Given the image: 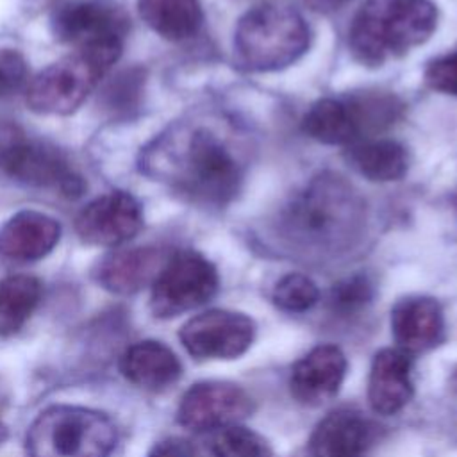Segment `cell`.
I'll use <instances>...</instances> for the list:
<instances>
[{"instance_id": "cell-16", "label": "cell", "mask_w": 457, "mask_h": 457, "mask_svg": "<svg viewBox=\"0 0 457 457\" xmlns=\"http://www.w3.org/2000/svg\"><path fill=\"white\" fill-rule=\"evenodd\" d=\"M373 441V423L359 411L341 407L328 412L312 430L311 457H366Z\"/></svg>"}, {"instance_id": "cell-25", "label": "cell", "mask_w": 457, "mask_h": 457, "mask_svg": "<svg viewBox=\"0 0 457 457\" xmlns=\"http://www.w3.org/2000/svg\"><path fill=\"white\" fill-rule=\"evenodd\" d=\"M145 84V73L130 68L118 73L104 89L102 105L114 116H127L139 105Z\"/></svg>"}, {"instance_id": "cell-11", "label": "cell", "mask_w": 457, "mask_h": 457, "mask_svg": "<svg viewBox=\"0 0 457 457\" xmlns=\"http://www.w3.org/2000/svg\"><path fill=\"white\" fill-rule=\"evenodd\" d=\"M129 30L125 12L111 2L82 0L61 5L52 16V32L61 43L77 46L79 50L123 43Z\"/></svg>"}, {"instance_id": "cell-7", "label": "cell", "mask_w": 457, "mask_h": 457, "mask_svg": "<svg viewBox=\"0 0 457 457\" xmlns=\"http://www.w3.org/2000/svg\"><path fill=\"white\" fill-rule=\"evenodd\" d=\"M0 171L9 179L68 198L84 193L86 184L55 146L30 139L16 129L0 130Z\"/></svg>"}, {"instance_id": "cell-30", "label": "cell", "mask_w": 457, "mask_h": 457, "mask_svg": "<svg viewBox=\"0 0 457 457\" xmlns=\"http://www.w3.org/2000/svg\"><path fill=\"white\" fill-rule=\"evenodd\" d=\"M148 457H191V450L180 439H166L157 443Z\"/></svg>"}, {"instance_id": "cell-17", "label": "cell", "mask_w": 457, "mask_h": 457, "mask_svg": "<svg viewBox=\"0 0 457 457\" xmlns=\"http://www.w3.org/2000/svg\"><path fill=\"white\" fill-rule=\"evenodd\" d=\"M61 237V223L39 211H20L0 227V257L30 262L48 255Z\"/></svg>"}, {"instance_id": "cell-28", "label": "cell", "mask_w": 457, "mask_h": 457, "mask_svg": "<svg viewBox=\"0 0 457 457\" xmlns=\"http://www.w3.org/2000/svg\"><path fill=\"white\" fill-rule=\"evenodd\" d=\"M371 295H373V291H371V284L368 282V278L357 275V277H350V278L339 282L337 286H334V289L330 293V300L337 311L350 312V311H355V309L366 305L370 302Z\"/></svg>"}, {"instance_id": "cell-1", "label": "cell", "mask_w": 457, "mask_h": 457, "mask_svg": "<svg viewBox=\"0 0 457 457\" xmlns=\"http://www.w3.org/2000/svg\"><path fill=\"white\" fill-rule=\"evenodd\" d=\"M230 136L211 121L177 123L141 152L139 168L189 202L225 205L239 193L245 171L241 152Z\"/></svg>"}, {"instance_id": "cell-14", "label": "cell", "mask_w": 457, "mask_h": 457, "mask_svg": "<svg viewBox=\"0 0 457 457\" xmlns=\"http://www.w3.org/2000/svg\"><path fill=\"white\" fill-rule=\"evenodd\" d=\"M391 334L396 348L412 355L437 346L445 337V316L439 302L412 295L391 309Z\"/></svg>"}, {"instance_id": "cell-9", "label": "cell", "mask_w": 457, "mask_h": 457, "mask_svg": "<svg viewBox=\"0 0 457 457\" xmlns=\"http://www.w3.org/2000/svg\"><path fill=\"white\" fill-rule=\"evenodd\" d=\"M179 337L196 359H236L253 343L255 323L243 312L209 309L189 318Z\"/></svg>"}, {"instance_id": "cell-4", "label": "cell", "mask_w": 457, "mask_h": 457, "mask_svg": "<svg viewBox=\"0 0 457 457\" xmlns=\"http://www.w3.org/2000/svg\"><path fill=\"white\" fill-rule=\"evenodd\" d=\"M309 25L289 5L262 4L246 11L234 32V52L252 71H275L298 61L309 48Z\"/></svg>"}, {"instance_id": "cell-18", "label": "cell", "mask_w": 457, "mask_h": 457, "mask_svg": "<svg viewBox=\"0 0 457 457\" xmlns=\"http://www.w3.org/2000/svg\"><path fill=\"white\" fill-rule=\"evenodd\" d=\"M157 248H125L104 255L93 268L95 282L116 295H132L159 273Z\"/></svg>"}, {"instance_id": "cell-22", "label": "cell", "mask_w": 457, "mask_h": 457, "mask_svg": "<svg viewBox=\"0 0 457 457\" xmlns=\"http://www.w3.org/2000/svg\"><path fill=\"white\" fill-rule=\"evenodd\" d=\"M346 161L362 177L373 182H391L409 168L407 150L393 139L355 141L348 146Z\"/></svg>"}, {"instance_id": "cell-6", "label": "cell", "mask_w": 457, "mask_h": 457, "mask_svg": "<svg viewBox=\"0 0 457 457\" xmlns=\"http://www.w3.org/2000/svg\"><path fill=\"white\" fill-rule=\"evenodd\" d=\"M121 50L123 43H107L50 64L29 84L27 105L39 114L73 112L120 59Z\"/></svg>"}, {"instance_id": "cell-26", "label": "cell", "mask_w": 457, "mask_h": 457, "mask_svg": "<svg viewBox=\"0 0 457 457\" xmlns=\"http://www.w3.org/2000/svg\"><path fill=\"white\" fill-rule=\"evenodd\" d=\"M273 303L286 312H305L320 298L316 284L303 273H287L273 287Z\"/></svg>"}, {"instance_id": "cell-15", "label": "cell", "mask_w": 457, "mask_h": 457, "mask_svg": "<svg viewBox=\"0 0 457 457\" xmlns=\"http://www.w3.org/2000/svg\"><path fill=\"white\" fill-rule=\"evenodd\" d=\"M411 355L400 348H382L373 355L368 377V402L373 412H400L414 395Z\"/></svg>"}, {"instance_id": "cell-5", "label": "cell", "mask_w": 457, "mask_h": 457, "mask_svg": "<svg viewBox=\"0 0 457 457\" xmlns=\"http://www.w3.org/2000/svg\"><path fill=\"white\" fill-rule=\"evenodd\" d=\"M118 443L114 421L93 409L52 405L27 432L29 457H109Z\"/></svg>"}, {"instance_id": "cell-12", "label": "cell", "mask_w": 457, "mask_h": 457, "mask_svg": "<svg viewBox=\"0 0 457 457\" xmlns=\"http://www.w3.org/2000/svg\"><path fill=\"white\" fill-rule=\"evenodd\" d=\"M143 228L141 204L127 191H111L91 200L75 218L80 241L95 246H120Z\"/></svg>"}, {"instance_id": "cell-19", "label": "cell", "mask_w": 457, "mask_h": 457, "mask_svg": "<svg viewBox=\"0 0 457 457\" xmlns=\"http://www.w3.org/2000/svg\"><path fill=\"white\" fill-rule=\"evenodd\" d=\"M121 375L134 386L148 391H162L182 375L179 357L162 343L146 339L129 346L120 359Z\"/></svg>"}, {"instance_id": "cell-27", "label": "cell", "mask_w": 457, "mask_h": 457, "mask_svg": "<svg viewBox=\"0 0 457 457\" xmlns=\"http://www.w3.org/2000/svg\"><path fill=\"white\" fill-rule=\"evenodd\" d=\"M29 80V66L21 52L0 48V100L18 95Z\"/></svg>"}, {"instance_id": "cell-20", "label": "cell", "mask_w": 457, "mask_h": 457, "mask_svg": "<svg viewBox=\"0 0 457 457\" xmlns=\"http://www.w3.org/2000/svg\"><path fill=\"white\" fill-rule=\"evenodd\" d=\"M303 132L323 145H352L359 139L362 125L353 100L321 98L311 105L302 121Z\"/></svg>"}, {"instance_id": "cell-2", "label": "cell", "mask_w": 457, "mask_h": 457, "mask_svg": "<svg viewBox=\"0 0 457 457\" xmlns=\"http://www.w3.org/2000/svg\"><path fill=\"white\" fill-rule=\"evenodd\" d=\"M280 221L286 234L295 241L336 246L362 228L364 204L343 177L321 173L289 200Z\"/></svg>"}, {"instance_id": "cell-24", "label": "cell", "mask_w": 457, "mask_h": 457, "mask_svg": "<svg viewBox=\"0 0 457 457\" xmlns=\"http://www.w3.org/2000/svg\"><path fill=\"white\" fill-rule=\"evenodd\" d=\"M214 457H273V450L261 434L243 425L220 428L212 439Z\"/></svg>"}, {"instance_id": "cell-23", "label": "cell", "mask_w": 457, "mask_h": 457, "mask_svg": "<svg viewBox=\"0 0 457 457\" xmlns=\"http://www.w3.org/2000/svg\"><path fill=\"white\" fill-rule=\"evenodd\" d=\"M43 295L32 275H9L0 280V336L16 334L36 311Z\"/></svg>"}, {"instance_id": "cell-29", "label": "cell", "mask_w": 457, "mask_h": 457, "mask_svg": "<svg viewBox=\"0 0 457 457\" xmlns=\"http://www.w3.org/2000/svg\"><path fill=\"white\" fill-rule=\"evenodd\" d=\"M425 80L432 89L457 96V52L432 61L425 70Z\"/></svg>"}, {"instance_id": "cell-3", "label": "cell", "mask_w": 457, "mask_h": 457, "mask_svg": "<svg viewBox=\"0 0 457 457\" xmlns=\"http://www.w3.org/2000/svg\"><path fill=\"white\" fill-rule=\"evenodd\" d=\"M437 25L430 0H366L350 25V50L366 66H380L423 45Z\"/></svg>"}, {"instance_id": "cell-31", "label": "cell", "mask_w": 457, "mask_h": 457, "mask_svg": "<svg viewBox=\"0 0 457 457\" xmlns=\"http://www.w3.org/2000/svg\"><path fill=\"white\" fill-rule=\"evenodd\" d=\"M7 439V427L0 421V446L4 445V441Z\"/></svg>"}, {"instance_id": "cell-21", "label": "cell", "mask_w": 457, "mask_h": 457, "mask_svg": "<svg viewBox=\"0 0 457 457\" xmlns=\"http://www.w3.org/2000/svg\"><path fill=\"white\" fill-rule=\"evenodd\" d=\"M137 11L154 32L170 41L193 37L204 21L198 0H137Z\"/></svg>"}, {"instance_id": "cell-10", "label": "cell", "mask_w": 457, "mask_h": 457, "mask_svg": "<svg viewBox=\"0 0 457 457\" xmlns=\"http://www.w3.org/2000/svg\"><path fill=\"white\" fill-rule=\"evenodd\" d=\"M253 412L252 396L232 382L205 380L191 386L180 398L177 421L195 432L239 425Z\"/></svg>"}, {"instance_id": "cell-13", "label": "cell", "mask_w": 457, "mask_h": 457, "mask_svg": "<svg viewBox=\"0 0 457 457\" xmlns=\"http://www.w3.org/2000/svg\"><path fill=\"white\" fill-rule=\"evenodd\" d=\"M345 373L346 357L341 348L336 345H318L291 368V395L303 405H320L337 395Z\"/></svg>"}, {"instance_id": "cell-8", "label": "cell", "mask_w": 457, "mask_h": 457, "mask_svg": "<svg viewBox=\"0 0 457 457\" xmlns=\"http://www.w3.org/2000/svg\"><path fill=\"white\" fill-rule=\"evenodd\" d=\"M214 264L195 250L175 252L152 284L150 309L157 318H173L207 303L218 291Z\"/></svg>"}]
</instances>
